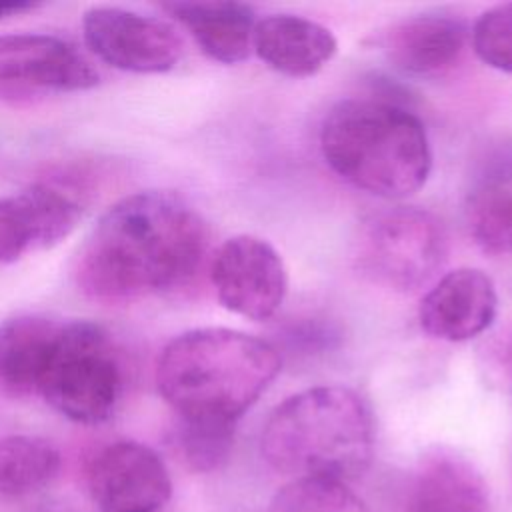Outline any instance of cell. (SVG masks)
<instances>
[{"label": "cell", "instance_id": "obj_1", "mask_svg": "<svg viewBox=\"0 0 512 512\" xmlns=\"http://www.w3.org/2000/svg\"><path fill=\"white\" fill-rule=\"evenodd\" d=\"M206 248V226L186 200L164 190L136 192L116 202L90 232L76 284L102 304L174 292L194 280Z\"/></svg>", "mask_w": 512, "mask_h": 512}, {"label": "cell", "instance_id": "obj_2", "mask_svg": "<svg viewBox=\"0 0 512 512\" xmlns=\"http://www.w3.org/2000/svg\"><path fill=\"white\" fill-rule=\"evenodd\" d=\"M282 366L278 350L230 328H196L158 356L156 384L178 418L234 424L266 392Z\"/></svg>", "mask_w": 512, "mask_h": 512}, {"label": "cell", "instance_id": "obj_3", "mask_svg": "<svg viewBox=\"0 0 512 512\" xmlns=\"http://www.w3.org/2000/svg\"><path fill=\"white\" fill-rule=\"evenodd\" d=\"M260 450L276 472L346 482L364 474L374 456L370 408L348 386L302 390L270 412Z\"/></svg>", "mask_w": 512, "mask_h": 512}, {"label": "cell", "instance_id": "obj_4", "mask_svg": "<svg viewBox=\"0 0 512 512\" xmlns=\"http://www.w3.org/2000/svg\"><path fill=\"white\" fill-rule=\"evenodd\" d=\"M320 150L340 178L380 198L418 192L432 170L424 124L386 100L348 98L332 106L320 126Z\"/></svg>", "mask_w": 512, "mask_h": 512}, {"label": "cell", "instance_id": "obj_5", "mask_svg": "<svg viewBox=\"0 0 512 512\" xmlns=\"http://www.w3.org/2000/svg\"><path fill=\"white\" fill-rule=\"evenodd\" d=\"M122 390L124 370L110 334L88 320H62L36 396L72 422L102 424Z\"/></svg>", "mask_w": 512, "mask_h": 512}, {"label": "cell", "instance_id": "obj_6", "mask_svg": "<svg viewBox=\"0 0 512 512\" xmlns=\"http://www.w3.org/2000/svg\"><path fill=\"white\" fill-rule=\"evenodd\" d=\"M448 238L442 222L426 210L400 206L366 222L358 240V266L374 282L412 292L444 266Z\"/></svg>", "mask_w": 512, "mask_h": 512}, {"label": "cell", "instance_id": "obj_7", "mask_svg": "<svg viewBox=\"0 0 512 512\" xmlns=\"http://www.w3.org/2000/svg\"><path fill=\"white\" fill-rule=\"evenodd\" d=\"M98 72L82 52L54 34L0 36V102H34L82 92L98 84Z\"/></svg>", "mask_w": 512, "mask_h": 512}, {"label": "cell", "instance_id": "obj_8", "mask_svg": "<svg viewBox=\"0 0 512 512\" xmlns=\"http://www.w3.org/2000/svg\"><path fill=\"white\" fill-rule=\"evenodd\" d=\"M220 304L248 320L272 318L288 290V274L278 250L264 238L240 234L228 238L210 266Z\"/></svg>", "mask_w": 512, "mask_h": 512}, {"label": "cell", "instance_id": "obj_9", "mask_svg": "<svg viewBox=\"0 0 512 512\" xmlns=\"http://www.w3.org/2000/svg\"><path fill=\"white\" fill-rule=\"evenodd\" d=\"M82 30L100 60L126 72H168L184 52L180 34L168 22L116 6L86 10Z\"/></svg>", "mask_w": 512, "mask_h": 512}, {"label": "cell", "instance_id": "obj_10", "mask_svg": "<svg viewBox=\"0 0 512 512\" xmlns=\"http://www.w3.org/2000/svg\"><path fill=\"white\" fill-rule=\"evenodd\" d=\"M88 490L100 512H156L170 500L172 480L150 446L118 440L94 454Z\"/></svg>", "mask_w": 512, "mask_h": 512}, {"label": "cell", "instance_id": "obj_11", "mask_svg": "<svg viewBox=\"0 0 512 512\" xmlns=\"http://www.w3.org/2000/svg\"><path fill=\"white\" fill-rule=\"evenodd\" d=\"M82 216L78 200L58 186L36 182L0 196V266L62 242Z\"/></svg>", "mask_w": 512, "mask_h": 512}, {"label": "cell", "instance_id": "obj_12", "mask_svg": "<svg viewBox=\"0 0 512 512\" xmlns=\"http://www.w3.org/2000/svg\"><path fill=\"white\" fill-rule=\"evenodd\" d=\"M496 312L498 294L492 278L478 268H456L424 294L418 320L436 340L464 342L486 332Z\"/></svg>", "mask_w": 512, "mask_h": 512}, {"label": "cell", "instance_id": "obj_13", "mask_svg": "<svg viewBox=\"0 0 512 512\" xmlns=\"http://www.w3.org/2000/svg\"><path fill=\"white\" fill-rule=\"evenodd\" d=\"M466 40L468 30L462 20L426 14L388 26L378 44L400 72L430 78L446 74L460 62Z\"/></svg>", "mask_w": 512, "mask_h": 512}, {"label": "cell", "instance_id": "obj_14", "mask_svg": "<svg viewBox=\"0 0 512 512\" xmlns=\"http://www.w3.org/2000/svg\"><path fill=\"white\" fill-rule=\"evenodd\" d=\"M252 50L272 70L306 78L336 54V36L322 24L294 14H274L254 26Z\"/></svg>", "mask_w": 512, "mask_h": 512}, {"label": "cell", "instance_id": "obj_15", "mask_svg": "<svg viewBox=\"0 0 512 512\" xmlns=\"http://www.w3.org/2000/svg\"><path fill=\"white\" fill-rule=\"evenodd\" d=\"M488 490L480 472L446 450L426 454L408 490V512H488Z\"/></svg>", "mask_w": 512, "mask_h": 512}, {"label": "cell", "instance_id": "obj_16", "mask_svg": "<svg viewBox=\"0 0 512 512\" xmlns=\"http://www.w3.org/2000/svg\"><path fill=\"white\" fill-rule=\"evenodd\" d=\"M196 40L200 50L220 62H244L252 50L254 12L240 2H168L162 6Z\"/></svg>", "mask_w": 512, "mask_h": 512}, {"label": "cell", "instance_id": "obj_17", "mask_svg": "<svg viewBox=\"0 0 512 512\" xmlns=\"http://www.w3.org/2000/svg\"><path fill=\"white\" fill-rule=\"evenodd\" d=\"M62 318L22 314L0 324V390L12 398H30L38 382Z\"/></svg>", "mask_w": 512, "mask_h": 512}, {"label": "cell", "instance_id": "obj_18", "mask_svg": "<svg viewBox=\"0 0 512 512\" xmlns=\"http://www.w3.org/2000/svg\"><path fill=\"white\" fill-rule=\"evenodd\" d=\"M58 448L32 434L0 438V496L18 498L46 488L60 472Z\"/></svg>", "mask_w": 512, "mask_h": 512}, {"label": "cell", "instance_id": "obj_19", "mask_svg": "<svg viewBox=\"0 0 512 512\" xmlns=\"http://www.w3.org/2000/svg\"><path fill=\"white\" fill-rule=\"evenodd\" d=\"M466 222L484 252L512 256V174L486 176L474 186L466 200Z\"/></svg>", "mask_w": 512, "mask_h": 512}, {"label": "cell", "instance_id": "obj_20", "mask_svg": "<svg viewBox=\"0 0 512 512\" xmlns=\"http://www.w3.org/2000/svg\"><path fill=\"white\" fill-rule=\"evenodd\" d=\"M266 512H368L340 480L294 478L270 500Z\"/></svg>", "mask_w": 512, "mask_h": 512}, {"label": "cell", "instance_id": "obj_21", "mask_svg": "<svg viewBox=\"0 0 512 512\" xmlns=\"http://www.w3.org/2000/svg\"><path fill=\"white\" fill-rule=\"evenodd\" d=\"M234 428V424L178 418L172 444L178 458L190 470L212 472L228 460L234 444Z\"/></svg>", "mask_w": 512, "mask_h": 512}, {"label": "cell", "instance_id": "obj_22", "mask_svg": "<svg viewBox=\"0 0 512 512\" xmlns=\"http://www.w3.org/2000/svg\"><path fill=\"white\" fill-rule=\"evenodd\" d=\"M476 56L502 72H512V2L486 10L472 26Z\"/></svg>", "mask_w": 512, "mask_h": 512}, {"label": "cell", "instance_id": "obj_23", "mask_svg": "<svg viewBox=\"0 0 512 512\" xmlns=\"http://www.w3.org/2000/svg\"><path fill=\"white\" fill-rule=\"evenodd\" d=\"M34 6H36V2H30V0H0V20L6 16L30 10Z\"/></svg>", "mask_w": 512, "mask_h": 512}, {"label": "cell", "instance_id": "obj_24", "mask_svg": "<svg viewBox=\"0 0 512 512\" xmlns=\"http://www.w3.org/2000/svg\"><path fill=\"white\" fill-rule=\"evenodd\" d=\"M502 364H504V370L508 374V378L512 380V334L508 336L506 344H504V350H502Z\"/></svg>", "mask_w": 512, "mask_h": 512}]
</instances>
